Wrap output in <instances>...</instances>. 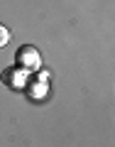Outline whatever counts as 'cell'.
Segmentation results:
<instances>
[{
    "instance_id": "obj_1",
    "label": "cell",
    "mask_w": 115,
    "mask_h": 147,
    "mask_svg": "<svg viewBox=\"0 0 115 147\" xmlns=\"http://www.w3.org/2000/svg\"><path fill=\"white\" fill-rule=\"evenodd\" d=\"M17 54H20V64L27 61L30 66H34V64H37V52H34V49H20Z\"/></svg>"
},
{
    "instance_id": "obj_2",
    "label": "cell",
    "mask_w": 115,
    "mask_h": 147,
    "mask_svg": "<svg viewBox=\"0 0 115 147\" xmlns=\"http://www.w3.org/2000/svg\"><path fill=\"white\" fill-rule=\"evenodd\" d=\"M7 42H10V32H7V27H3V25H0V49L5 47Z\"/></svg>"
}]
</instances>
